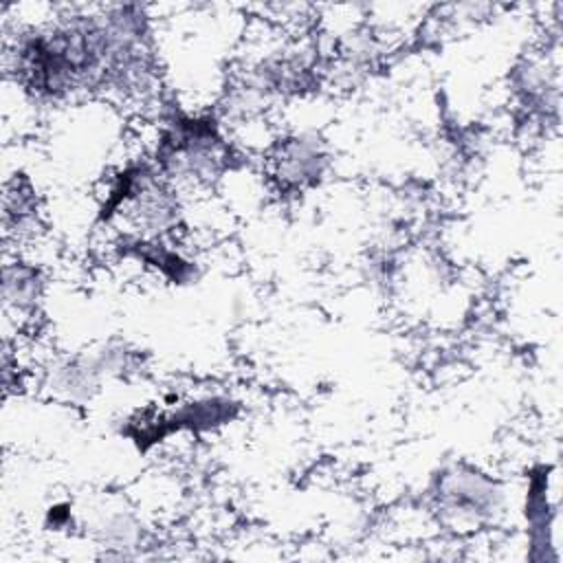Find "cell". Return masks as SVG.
I'll list each match as a JSON object with an SVG mask.
<instances>
[{
  "label": "cell",
  "mask_w": 563,
  "mask_h": 563,
  "mask_svg": "<svg viewBox=\"0 0 563 563\" xmlns=\"http://www.w3.org/2000/svg\"><path fill=\"white\" fill-rule=\"evenodd\" d=\"M435 499L446 517L479 521L499 508L501 493L486 475L466 466H455L440 475Z\"/></svg>",
  "instance_id": "cell-1"
},
{
  "label": "cell",
  "mask_w": 563,
  "mask_h": 563,
  "mask_svg": "<svg viewBox=\"0 0 563 563\" xmlns=\"http://www.w3.org/2000/svg\"><path fill=\"white\" fill-rule=\"evenodd\" d=\"M99 358H77L62 363L51 374V385L70 400H86L95 394L101 376Z\"/></svg>",
  "instance_id": "cell-3"
},
{
  "label": "cell",
  "mask_w": 563,
  "mask_h": 563,
  "mask_svg": "<svg viewBox=\"0 0 563 563\" xmlns=\"http://www.w3.org/2000/svg\"><path fill=\"white\" fill-rule=\"evenodd\" d=\"M275 176L286 187L312 185L325 169V154L312 136L284 139L273 154Z\"/></svg>",
  "instance_id": "cell-2"
},
{
  "label": "cell",
  "mask_w": 563,
  "mask_h": 563,
  "mask_svg": "<svg viewBox=\"0 0 563 563\" xmlns=\"http://www.w3.org/2000/svg\"><path fill=\"white\" fill-rule=\"evenodd\" d=\"M42 275L35 266L24 262L4 264L2 273V297L7 308L31 310L42 295Z\"/></svg>",
  "instance_id": "cell-4"
}]
</instances>
